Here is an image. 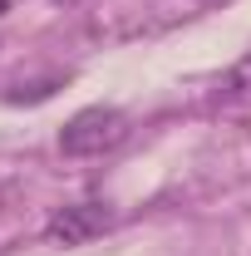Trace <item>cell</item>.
I'll use <instances>...</instances> for the list:
<instances>
[{
	"label": "cell",
	"instance_id": "obj_3",
	"mask_svg": "<svg viewBox=\"0 0 251 256\" xmlns=\"http://www.w3.org/2000/svg\"><path fill=\"white\" fill-rule=\"evenodd\" d=\"M217 104H226V108H251V54H242V60L222 74Z\"/></svg>",
	"mask_w": 251,
	"mask_h": 256
},
{
	"label": "cell",
	"instance_id": "obj_4",
	"mask_svg": "<svg viewBox=\"0 0 251 256\" xmlns=\"http://www.w3.org/2000/svg\"><path fill=\"white\" fill-rule=\"evenodd\" d=\"M5 10H10V0H0V15H5Z\"/></svg>",
	"mask_w": 251,
	"mask_h": 256
},
{
	"label": "cell",
	"instance_id": "obj_2",
	"mask_svg": "<svg viewBox=\"0 0 251 256\" xmlns=\"http://www.w3.org/2000/svg\"><path fill=\"white\" fill-rule=\"evenodd\" d=\"M114 222H118V212H114L108 202L84 197V202H64V207H54L50 222H44V236L60 242V246H84V242L104 236Z\"/></svg>",
	"mask_w": 251,
	"mask_h": 256
},
{
	"label": "cell",
	"instance_id": "obj_1",
	"mask_svg": "<svg viewBox=\"0 0 251 256\" xmlns=\"http://www.w3.org/2000/svg\"><path fill=\"white\" fill-rule=\"evenodd\" d=\"M128 138V114L114 104H89L60 128V153L64 158H104Z\"/></svg>",
	"mask_w": 251,
	"mask_h": 256
},
{
	"label": "cell",
	"instance_id": "obj_5",
	"mask_svg": "<svg viewBox=\"0 0 251 256\" xmlns=\"http://www.w3.org/2000/svg\"><path fill=\"white\" fill-rule=\"evenodd\" d=\"M197 5H212V0H197Z\"/></svg>",
	"mask_w": 251,
	"mask_h": 256
}]
</instances>
